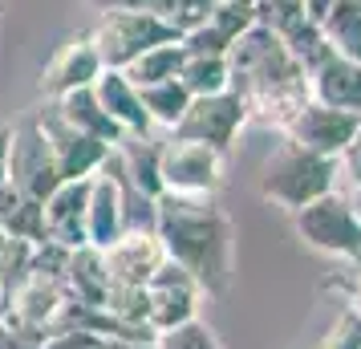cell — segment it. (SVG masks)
<instances>
[{
	"label": "cell",
	"mask_w": 361,
	"mask_h": 349,
	"mask_svg": "<svg viewBox=\"0 0 361 349\" xmlns=\"http://www.w3.org/2000/svg\"><path fill=\"white\" fill-rule=\"evenodd\" d=\"M142 94V110L154 126H163V130H175L179 126V118L187 114V106H191V94H187V85L175 78V82H159V85H142L138 90Z\"/></svg>",
	"instance_id": "83f0119b"
},
{
	"label": "cell",
	"mask_w": 361,
	"mask_h": 349,
	"mask_svg": "<svg viewBox=\"0 0 361 349\" xmlns=\"http://www.w3.org/2000/svg\"><path fill=\"white\" fill-rule=\"evenodd\" d=\"M357 134H361V114H353V110H333V106H321V102H309V106L288 122L284 138L296 142V147L312 150V154L337 159Z\"/></svg>",
	"instance_id": "7c38bea8"
},
{
	"label": "cell",
	"mask_w": 361,
	"mask_h": 349,
	"mask_svg": "<svg viewBox=\"0 0 361 349\" xmlns=\"http://www.w3.org/2000/svg\"><path fill=\"white\" fill-rule=\"evenodd\" d=\"M224 159L228 154L207 147V142L166 134L159 142L163 191H171V195H215L224 187Z\"/></svg>",
	"instance_id": "52a82bcc"
},
{
	"label": "cell",
	"mask_w": 361,
	"mask_h": 349,
	"mask_svg": "<svg viewBox=\"0 0 361 349\" xmlns=\"http://www.w3.org/2000/svg\"><path fill=\"white\" fill-rule=\"evenodd\" d=\"M98 4L102 13L106 8H130V13H150V17H163L166 25H175L179 33H191L195 25L207 20L215 0H90Z\"/></svg>",
	"instance_id": "cb8c5ba5"
},
{
	"label": "cell",
	"mask_w": 361,
	"mask_h": 349,
	"mask_svg": "<svg viewBox=\"0 0 361 349\" xmlns=\"http://www.w3.org/2000/svg\"><path fill=\"white\" fill-rule=\"evenodd\" d=\"M321 33L337 53L361 61V0H333L321 17Z\"/></svg>",
	"instance_id": "484cf974"
},
{
	"label": "cell",
	"mask_w": 361,
	"mask_h": 349,
	"mask_svg": "<svg viewBox=\"0 0 361 349\" xmlns=\"http://www.w3.org/2000/svg\"><path fill=\"white\" fill-rule=\"evenodd\" d=\"M337 288L349 297V309H357L361 313V260L349 268V281H337Z\"/></svg>",
	"instance_id": "d6a6232c"
},
{
	"label": "cell",
	"mask_w": 361,
	"mask_h": 349,
	"mask_svg": "<svg viewBox=\"0 0 361 349\" xmlns=\"http://www.w3.org/2000/svg\"><path fill=\"white\" fill-rule=\"evenodd\" d=\"M66 288L73 300H85V305H102L106 293H110V272H106V256L94 244H82V248L69 252L66 264Z\"/></svg>",
	"instance_id": "7402d4cb"
},
{
	"label": "cell",
	"mask_w": 361,
	"mask_h": 349,
	"mask_svg": "<svg viewBox=\"0 0 361 349\" xmlns=\"http://www.w3.org/2000/svg\"><path fill=\"white\" fill-rule=\"evenodd\" d=\"M102 256H106L110 284H147L166 260L154 228H126L110 248H102Z\"/></svg>",
	"instance_id": "5bb4252c"
},
{
	"label": "cell",
	"mask_w": 361,
	"mask_h": 349,
	"mask_svg": "<svg viewBox=\"0 0 361 349\" xmlns=\"http://www.w3.org/2000/svg\"><path fill=\"white\" fill-rule=\"evenodd\" d=\"M179 82L187 85L191 98L224 94V90H231L228 57H219V53H187V61H183V69H179Z\"/></svg>",
	"instance_id": "4316f807"
},
{
	"label": "cell",
	"mask_w": 361,
	"mask_h": 349,
	"mask_svg": "<svg viewBox=\"0 0 361 349\" xmlns=\"http://www.w3.org/2000/svg\"><path fill=\"white\" fill-rule=\"evenodd\" d=\"M154 232L166 260H175L199 281L203 297L228 293L235 272V224L215 195H171L154 200Z\"/></svg>",
	"instance_id": "6da1fadb"
},
{
	"label": "cell",
	"mask_w": 361,
	"mask_h": 349,
	"mask_svg": "<svg viewBox=\"0 0 361 349\" xmlns=\"http://www.w3.org/2000/svg\"><path fill=\"white\" fill-rule=\"evenodd\" d=\"M349 203H353V212H357V219H361V187H353V191H349Z\"/></svg>",
	"instance_id": "8d00e7d4"
},
{
	"label": "cell",
	"mask_w": 361,
	"mask_h": 349,
	"mask_svg": "<svg viewBox=\"0 0 361 349\" xmlns=\"http://www.w3.org/2000/svg\"><path fill=\"white\" fill-rule=\"evenodd\" d=\"M312 349H361V313L345 305L341 313L329 321V329L312 341Z\"/></svg>",
	"instance_id": "f1b7e54d"
},
{
	"label": "cell",
	"mask_w": 361,
	"mask_h": 349,
	"mask_svg": "<svg viewBox=\"0 0 361 349\" xmlns=\"http://www.w3.org/2000/svg\"><path fill=\"white\" fill-rule=\"evenodd\" d=\"M57 110H61V118H66L69 126H78L82 134H90V138H98V142H106V147H118L126 134L118 130V122L106 110H102L98 94H94V85H85V90H73V94H66V98L53 102Z\"/></svg>",
	"instance_id": "44dd1931"
},
{
	"label": "cell",
	"mask_w": 361,
	"mask_h": 349,
	"mask_svg": "<svg viewBox=\"0 0 361 349\" xmlns=\"http://www.w3.org/2000/svg\"><path fill=\"white\" fill-rule=\"evenodd\" d=\"M106 349H159L154 337H106Z\"/></svg>",
	"instance_id": "836d02e7"
},
{
	"label": "cell",
	"mask_w": 361,
	"mask_h": 349,
	"mask_svg": "<svg viewBox=\"0 0 361 349\" xmlns=\"http://www.w3.org/2000/svg\"><path fill=\"white\" fill-rule=\"evenodd\" d=\"M247 126V106L235 90H224V94H203V98H191L187 114L179 118V126L171 134L179 138H195V142H207V147L224 150L228 154L235 134Z\"/></svg>",
	"instance_id": "9c48e42d"
},
{
	"label": "cell",
	"mask_w": 361,
	"mask_h": 349,
	"mask_svg": "<svg viewBox=\"0 0 361 349\" xmlns=\"http://www.w3.org/2000/svg\"><path fill=\"white\" fill-rule=\"evenodd\" d=\"M309 98L333 110H353L361 114V61L345 53H329L325 61L309 69Z\"/></svg>",
	"instance_id": "2e32d148"
},
{
	"label": "cell",
	"mask_w": 361,
	"mask_h": 349,
	"mask_svg": "<svg viewBox=\"0 0 361 349\" xmlns=\"http://www.w3.org/2000/svg\"><path fill=\"white\" fill-rule=\"evenodd\" d=\"M4 183H13L17 191L33 195V200H49L53 191L61 187V171H57V159H53V147L37 114L20 118L13 126V138H8V159H4Z\"/></svg>",
	"instance_id": "ba28073f"
},
{
	"label": "cell",
	"mask_w": 361,
	"mask_h": 349,
	"mask_svg": "<svg viewBox=\"0 0 361 349\" xmlns=\"http://www.w3.org/2000/svg\"><path fill=\"white\" fill-rule=\"evenodd\" d=\"M37 122H41V130H45V138H49V147H53L61 183L66 179H90V175H98L102 163L114 150V147H106V142H98V138H90V134H82L78 126H69L53 102H45L37 110Z\"/></svg>",
	"instance_id": "8fae6325"
},
{
	"label": "cell",
	"mask_w": 361,
	"mask_h": 349,
	"mask_svg": "<svg viewBox=\"0 0 361 349\" xmlns=\"http://www.w3.org/2000/svg\"><path fill=\"white\" fill-rule=\"evenodd\" d=\"M199 300H203V288L195 276L175 260H163V268L147 281V325L154 333L187 325L199 317Z\"/></svg>",
	"instance_id": "30bf717a"
},
{
	"label": "cell",
	"mask_w": 361,
	"mask_h": 349,
	"mask_svg": "<svg viewBox=\"0 0 361 349\" xmlns=\"http://www.w3.org/2000/svg\"><path fill=\"white\" fill-rule=\"evenodd\" d=\"M94 94H98L102 110L118 122V130L126 134V138H147L154 130V122L147 118L142 110V94H138V85L122 73V69H102L98 82H94Z\"/></svg>",
	"instance_id": "ac0fdd59"
},
{
	"label": "cell",
	"mask_w": 361,
	"mask_h": 349,
	"mask_svg": "<svg viewBox=\"0 0 361 349\" xmlns=\"http://www.w3.org/2000/svg\"><path fill=\"white\" fill-rule=\"evenodd\" d=\"M252 25H256V4H252V0H215L207 20L195 25L191 33H183V49L228 57V49L252 29Z\"/></svg>",
	"instance_id": "9a60e30c"
},
{
	"label": "cell",
	"mask_w": 361,
	"mask_h": 349,
	"mask_svg": "<svg viewBox=\"0 0 361 349\" xmlns=\"http://www.w3.org/2000/svg\"><path fill=\"white\" fill-rule=\"evenodd\" d=\"M154 341L159 349H224L219 345V337L212 333V325H203V321H187V325H175V329L166 333H154Z\"/></svg>",
	"instance_id": "f546056e"
},
{
	"label": "cell",
	"mask_w": 361,
	"mask_h": 349,
	"mask_svg": "<svg viewBox=\"0 0 361 349\" xmlns=\"http://www.w3.org/2000/svg\"><path fill=\"white\" fill-rule=\"evenodd\" d=\"M337 171L349 179V187H361V134L337 154Z\"/></svg>",
	"instance_id": "1f68e13d"
},
{
	"label": "cell",
	"mask_w": 361,
	"mask_h": 349,
	"mask_svg": "<svg viewBox=\"0 0 361 349\" xmlns=\"http://www.w3.org/2000/svg\"><path fill=\"white\" fill-rule=\"evenodd\" d=\"M0 228L8 240H25V244H45V203L17 191L13 183H0Z\"/></svg>",
	"instance_id": "ffe728a7"
},
{
	"label": "cell",
	"mask_w": 361,
	"mask_h": 349,
	"mask_svg": "<svg viewBox=\"0 0 361 349\" xmlns=\"http://www.w3.org/2000/svg\"><path fill=\"white\" fill-rule=\"evenodd\" d=\"M102 69H106V66H102V57H98V49H94L90 33H82V37L61 41V45L53 49V57L45 61L37 85H41L45 102H57V98H66V94H73V90L94 85Z\"/></svg>",
	"instance_id": "4fadbf2b"
},
{
	"label": "cell",
	"mask_w": 361,
	"mask_h": 349,
	"mask_svg": "<svg viewBox=\"0 0 361 349\" xmlns=\"http://www.w3.org/2000/svg\"><path fill=\"white\" fill-rule=\"evenodd\" d=\"M337 175H341L337 171V159L312 154V150L296 147V142L284 138V147L260 171V195L268 203L284 207V212H300L305 203L337 191Z\"/></svg>",
	"instance_id": "3957f363"
},
{
	"label": "cell",
	"mask_w": 361,
	"mask_h": 349,
	"mask_svg": "<svg viewBox=\"0 0 361 349\" xmlns=\"http://www.w3.org/2000/svg\"><path fill=\"white\" fill-rule=\"evenodd\" d=\"M293 228L312 252H325V256H337L349 264L361 260V219L349 195H341V191H329L321 200L305 203L300 212H293Z\"/></svg>",
	"instance_id": "8992f818"
},
{
	"label": "cell",
	"mask_w": 361,
	"mask_h": 349,
	"mask_svg": "<svg viewBox=\"0 0 361 349\" xmlns=\"http://www.w3.org/2000/svg\"><path fill=\"white\" fill-rule=\"evenodd\" d=\"M183 61H187V49H183V37H179V41H166V45L147 49L138 61H130V66L122 69V73L142 90V85L175 82V78H179V69H183Z\"/></svg>",
	"instance_id": "d4e9b609"
},
{
	"label": "cell",
	"mask_w": 361,
	"mask_h": 349,
	"mask_svg": "<svg viewBox=\"0 0 361 349\" xmlns=\"http://www.w3.org/2000/svg\"><path fill=\"white\" fill-rule=\"evenodd\" d=\"M179 37L183 33L175 25H166L163 17L130 13V8H106L98 17V25L90 29V41H94V49H98L106 69H126L147 49L166 45V41H179Z\"/></svg>",
	"instance_id": "5b68a950"
},
{
	"label": "cell",
	"mask_w": 361,
	"mask_h": 349,
	"mask_svg": "<svg viewBox=\"0 0 361 349\" xmlns=\"http://www.w3.org/2000/svg\"><path fill=\"white\" fill-rule=\"evenodd\" d=\"M118 166L122 175L130 179L134 191H142L147 200H159L163 195V175H159V142L154 138H122L114 147Z\"/></svg>",
	"instance_id": "603a6c76"
},
{
	"label": "cell",
	"mask_w": 361,
	"mask_h": 349,
	"mask_svg": "<svg viewBox=\"0 0 361 349\" xmlns=\"http://www.w3.org/2000/svg\"><path fill=\"white\" fill-rule=\"evenodd\" d=\"M228 69H231V90L247 106V122L288 130V122L312 102L305 66L260 20L228 49Z\"/></svg>",
	"instance_id": "7a4b0ae2"
},
{
	"label": "cell",
	"mask_w": 361,
	"mask_h": 349,
	"mask_svg": "<svg viewBox=\"0 0 361 349\" xmlns=\"http://www.w3.org/2000/svg\"><path fill=\"white\" fill-rule=\"evenodd\" d=\"M4 244H8V235H4V228H0V248H4Z\"/></svg>",
	"instance_id": "74e56055"
},
{
	"label": "cell",
	"mask_w": 361,
	"mask_h": 349,
	"mask_svg": "<svg viewBox=\"0 0 361 349\" xmlns=\"http://www.w3.org/2000/svg\"><path fill=\"white\" fill-rule=\"evenodd\" d=\"M41 349H106V337L90 329H53Z\"/></svg>",
	"instance_id": "4dcf8cb0"
},
{
	"label": "cell",
	"mask_w": 361,
	"mask_h": 349,
	"mask_svg": "<svg viewBox=\"0 0 361 349\" xmlns=\"http://www.w3.org/2000/svg\"><path fill=\"white\" fill-rule=\"evenodd\" d=\"M66 300H69L66 276L29 268V276L17 284V293L8 300V309L0 313V325L13 333L20 345L41 349V341L57 329V317L66 309Z\"/></svg>",
	"instance_id": "277c9868"
},
{
	"label": "cell",
	"mask_w": 361,
	"mask_h": 349,
	"mask_svg": "<svg viewBox=\"0 0 361 349\" xmlns=\"http://www.w3.org/2000/svg\"><path fill=\"white\" fill-rule=\"evenodd\" d=\"M8 138H13V126L0 122V183H4V159H8Z\"/></svg>",
	"instance_id": "d590c367"
},
{
	"label": "cell",
	"mask_w": 361,
	"mask_h": 349,
	"mask_svg": "<svg viewBox=\"0 0 361 349\" xmlns=\"http://www.w3.org/2000/svg\"><path fill=\"white\" fill-rule=\"evenodd\" d=\"M126 232V203H122V183L102 166L90 179V216H85V244L110 248Z\"/></svg>",
	"instance_id": "d6986e66"
},
{
	"label": "cell",
	"mask_w": 361,
	"mask_h": 349,
	"mask_svg": "<svg viewBox=\"0 0 361 349\" xmlns=\"http://www.w3.org/2000/svg\"><path fill=\"white\" fill-rule=\"evenodd\" d=\"M329 4H333V0H305V17L321 25V17L329 13Z\"/></svg>",
	"instance_id": "e575fe53"
},
{
	"label": "cell",
	"mask_w": 361,
	"mask_h": 349,
	"mask_svg": "<svg viewBox=\"0 0 361 349\" xmlns=\"http://www.w3.org/2000/svg\"><path fill=\"white\" fill-rule=\"evenodd\" d=\"M94 179V175H90ZM90 179H66L45 200V232L61 248L85 244V216H90Z\"/></svg>",
	"instance_id": "e0dca14e"
},
{
	"label": "cell",
	"mask_w": 361,
	"mask_h": 349,
	"mask_svg": "<svg viewBox=\"0 0 361 349\" xmlns=\"http://www.w3.org/2000/svg\"><path fill=\"white\" fill-rule=\"evenodd\" d=\"M252 4H260V0H252Z\"/></svg>",
	"instance_id": "f35d334b"
}]
</instances>
